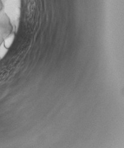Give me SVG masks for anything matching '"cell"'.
Wrapping results in <instances>:
<instances>
[{
  "mask_svg": "<svg viewBox=\"0 0 124 148\" xmlns=\"http://www.w3.org/2000/svg\"><path fill=\"white\" fill-rule=\"evenodd\" d=\"M0 5H1V4H0Z\"/></svg>",
  "mask_w": 124,
  "mask_h": 148,
  "instance_id": "obj_1",
  "label": "cell"
}]
</instances>
